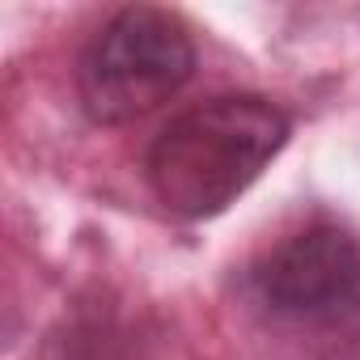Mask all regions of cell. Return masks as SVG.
I'll return each mask as SVG.
<instances>
[{
    "label": "cell",
    "instance_id": "1",
    "mask_svg": "<svg viewBox=\"0 0 360 360\" xmlns=\"http://www.w3.org/2000/svg\"><path fill=\"white\" fill-rule=\"evenodd\" d=\"M292 119L263 94H217L183 106L144 148V183L178 221L221 217L280 157Z\"/></svg>",
    "mask_w": 360,
    "mask_h": 360
},
{
    "label": "cell",
    "instance_id": "2",
    "mask_svg": "<svg viewBox=\"0 0 360 360\" xmlns=\"http://www.w3.org/2000/svg\"><path fill=\"white\" fill-rule=\"evenodd\" d=\"M195 39L178 13L127 5L85 39L72 68L77 102L98 127L136 123L195 77Z\"/></svg>",
    "mask_w": 360,
    "mask_h": 360
},
{
    "label": "cell",
    "instance_id": "3",
    "mask_svg": "<svg viewBox=\"0 0 360 360\" xmlns=\"http://www.w3.org/2000/svg\"><path fill=\"white\" fill-rule=\"evenodd\" d=\"M246 288L271 322L309 330L330 347L343 343V360L360 352V242L343 225L292 229L250 263Z\"/></svg>",
    "mask_w": 360,
    "mask_h": 360
}]
</instances>
